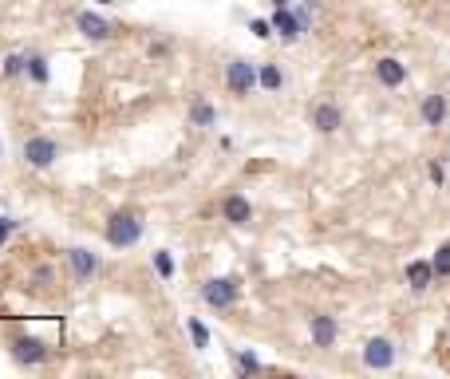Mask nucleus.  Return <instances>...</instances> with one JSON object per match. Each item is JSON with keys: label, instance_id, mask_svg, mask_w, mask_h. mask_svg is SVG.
Masks as SVG:
<instances>
[{"label": "nucleus", "instance_id": "obj_23", "mask_svg": "<svg viewBox=\"0 0 450 379\" xmlns=\"http://www.w3.org/2000/svg\"><path fill=\"white\" fill-rule=\"evenodd\" d=\"M237 367H241V371H261V360L253 352H241V356H237Z\"/></svg>", "mask_w": 450, "mask_h": 379}, {"label": "nucleus", "instance_id": "obj_24", "mask_svg": "<svg viewBox=\"0 0 450 379\" xmlns=\"http://www.w3.org/2000/svg\"><path fill=\"white\" fill-rule=\"evenodd\" d=\"M249 28H253V36H257V40H269V36H273V20H253Z\"/></svg>", "mask_w": 450, "mask_h": 379}, {"label": "nucleus", "instance_id": "obj_7", "mask_svg": "<svg viewBox=\"0 0 450 379\" xmlns=\"http://www.w3.org/2000/svg\"><path fill=\"white\" fill-rule=\"evenodd\" d=\"M375 79L383 87H399V83H407V63H399L395 56H383V60H375Z\"/></svg>", "mask_w": 450, "mask_h": 379}, {"label": "nucleus", "instance_id": "obj_21", "mask_svg": "<svg viewBox=\"0 0 450 379\" xmlns=\"http://www.w3.org/2000/svg\"><path fill=\"white\" fill-rule=\"evenodd\" d=\"M154 268H158L162 281H170V277H174V261H170V253H154Z\"/></svg>", "mask_w": 450, "mask_h": 379}, {"label": "nucleus", "instance_id": "obj_16", "mask_svg": "<svg viewBox=\"0 0 450 379\" xmlns=\"http://www.w3.org/2000/svg\"><path fill=\"white\" fill-rule=\"evenodd\" d=\"M190 123H193V126H213V123H217V111L209 107L206 99H193V107H190Z\"/></svg>", "mask_w": 450, "mask_h": 379}, {"label": "nucleus", "instance_id": "obj_18", "mask_svg": "<svg viewBox=\"0 0 450 379\" xmlns=\"http://www.w3.org/2000/svg\"><path fill=\"white\" fill-rule=\"evenodd\" d=\"M186 328H190V340H193V347H198V352H202V347H209V332H206V324H202V320H186Z\"/></svg>", "mask_w": 450, "mask_h": 379}, {"label": "nucleus", "instance_id": "obj_27", "mask_svg": "<svg viewBox=\"0 0 450 379\" xmlns=\"http://www.w3.org/2000/svg\"><path fill=\"white\" fill-rule=\"evenodd\" d=\"M273 8H289V0H273Z\"/></svg>", "mask_w": 450, "mask_h": 379}, {"label": "nucleus", "instance_id": "obj_11", "mask_svg": "<svg viewBox=\"0 0 450 379\" xmlns=\"http://www.w3.org/2000/svg\"><path fill=\"white\" fill-rule=\"evenodd\" d=\"M67 261H71L75 281H91V273L99 268V257L91 249H67Z\"/></svg>", "mask_w": 450, "mask_h": 379}, {"label": "nucleus", "instance_id": "obj_26", "mask_svg": "<svg viewBox=\"0 0 450 379\" xmlns=\"http://www.w3.org/2000/svg\"><path fill=\"white\" fill-rule=\"evenodd\" d=\"M12 229H16V221H12V218H4V214H0V245H4V237L12 233Z\"/></svg>", "mask_w": 450, "mask_h": 379}, {"label": "nucleus", "instance_id": "obj_22", "mask_svg": "<svg viewBox=\"0 0 450 379\" xmlns=\"http://www.w3.org/2000/svg\"><path fill=\"white\" fill-rule=\"evenodd\" d=\"M20 71H28V56H8L4 60V76H20Z\"/></svg>", "mask_w": 450, "mask_h": 379}, {"label": "nucleus", "instance_id": "obj_25", "mask_svg": "<svg viewBox=\"0 0 450 379\" xmlns=\"http://www.w3.org/2000/svg\"><path fill=\"white\" fill-rule=\"evenodd\" d=\"M166 56H170V44H166V40L150 44V60H166Z\"/></svg>", "mask_w": 450, "mask_h": 379}, {"label": "nucleus", "instance_id": "obj_2", "mask_svg": "<svg viewBox=\"0 0 450 379\" xmlns=\"http://www.w3.org/2000/svg\"><path fill=\"white\" fill-rule=\"evenodd\" d=\"M261 83V67H253L249 60H233L225 67V87L233 95H249Z\"/></svg>", "mask_w": 450, "mask_h": 379}, {"label": "nucleus", "instance_id": "obj_10", "mask_svg": "<svg viewBox=\"0 0 450 379\" xmlns=\"http://www.w3.org/2000/svg\"><path fill=\"white\" fill-rule=\"evenodd\" d=\"M75 24H80V32L87 36V40H111V36H115V24H107V20L95 16V12H80Z\"/></svg>", "mask_w": 450, "mask_h": 379}, {"label": "nucleus", "instance_id": "obj_15", "mask_svg": "<svg viewBox=\"0 0 450 379\" xmlns=\"http://www.w3.org/2000/svg\"><path fill=\"white\" fill-rule=\"evenodd\" d=\"M273 28L281 32V40H289V44L300 36V32H305V28H300V20H296V12H289V8H276V12H273Z\"/></svg>", "mask_w": 450, "mask_h": 379}, {"label": "nucleus", "instance_id": "obj_12", "mask_svg": "<svg viewBox=\"0 0 450 379\" xmlns=\"http://www.w3.org/2000/svg\"><path fill=\"white\" fill-rule=\"evenodd\" d=\"M12 356H16L20 363H44V360H48V347L40 344V340L20 336V340H12Z\"/></svg>", "mask_w": 450, "mask_h": 379}, {"label": "nucleus", "instance_id": "obj_6", "mask_svg": "<svg viewBox=\"0 0 450 379\" xmlns=\"http://www.w3.org/2000/svg\"><path fill=\"white\" fill-rule=\"evenodd\" d=\"M308 328H312V344L316 347H332L336 344V336H340V324H336V316H312L308 320Z\"/></svg>", "mask_w": 450, "mask_h": 379}, {"label": "nucleus", "instance_id": "obj_30", "mask_svg": "<svg viewBox=\"0 0 450 379\" xmlns=\"http://www.w3.org/2000/svg\"><path fill=\"white\" fill-rule=\"evenodd\" d=\"M447 162H450V158H447Z\"/></svg>", "mask_w": 450, "mask_h": 379}, {"label": "nucleus", "instance_id": "obj_3", "mask_svg": "<svg viewBox=\"0 0 450 379\" xmlns=\"http://www.w3.org/2000/svg\"><path fill=\"white\" fill-rule=\"evenodd\" d=\"M202 300H206L209 308H217V312L233 308V304H237V281H229V277H213V281L202 284Z\"/></svg>", "mask_w": 450, "mask_h": 379}, {"label": "nucleus", "instance_id": "obj_13", "mask_svg": "<svg viewBox=\"0 0 450 379\" xmlns=\"http://www.w3.org/2000/svg\"><path fill=\"white\" fill-rule=\"evenodd\" d=\"M418 111H423V123H427V126H442V123H447V95H438V91L427 95Z\"/></svg>", "mask_w": 450, "mask_h": 379}, {"label": "nucleus", "instance_id": "obj_5", "mask_svg": "<svg viewBox=\"0 0 450 379\" xmlns=\"http://www.w3.org/2000/svg\"><path fill=\"white\" fill-rule=\"evenodd\" d=\"M364 363H368L371 371H387V367L395 363V344L383 340V336L368 340V344H364Z\"/></svg>", "mask_w": 450, "mask_h": 379}, {"label": "nucleus", "instance_id": "obj_20", "mask_svg": "<svg viewBox=\"0 0 450 379\" xmlns=\"http://www.w3.org/2000/svg\"><path fill=\"white\" fill-rule=\"evenodd\" d=\"M434 277H450V241L438 245V253H434Z\"/></svg>", "mask_w": 450, "mask_h": 379}, {"label": "nucleus", "instance_id": "obj_17", "mask_svg": "<svg viewBox=\"0 0 450 379\" xmlns=\"http://www.w3.org/2000/svg\"><path fill=\"white\" fill-rule=\"evenodd\" d=\"M261 87H265V91H281V87H285V76H281L276 63H261Z\"/></svg>", "mask_w": 450, "mask_h": 379}, {"label": "nucleus", "instance_id": "obj_28", "mask_svg": "<svg viewBox=\"0 0 450 379\" xmlns=\"http://www.w3.org/2000/svg\"><path fill=\"white\" fill-rule=\"evenodd\" d=\"M95 4H115V0H95Z\"/></svg>", "mask_w": 450, "mask_h": 379}, {"label": "nucleus", "instance_id": "obj_8", "mask_svg": "<svg viewBox=\"0 0 450 379\" xmlns=\"http://www.w3.org/2000/svg\"><path fill=\"white\" fill-rule=\"evenodd\" d=\"M312 126L320 130V135H336L340 126H344V111L336 103H320V107L312 111Z\"/></svg>", "mask_w": 450, "mask_h": 379}, {"label": "nucleus", "instance_id": "obj_4", "mask_svg": "<svg viewBox=\"0 0 450 379\" xmlns=\"http://www.w3.org/2000/svg\"><path fill=\"white\" fill-rule=\"evenodd\" d=\"M56 158H60V146H56V139H48V135H36V139L24 142V162L36 166V170H48Z\"/></svg>", "mask_w": 450, "mask_h": 379}, {"label": "nucleus", "instance_id": "obj_14", "mask_svg": "<svg viewBox=\"0 0 450 379\" xmlns=\"http://www.w3.org/2000/svg\"><path fill=\"white\" fill-rule=\"evenodd\" d=\"M431 281H434V261H411V265H407V284H411L415 292L431 288Z\"/></svg>", "mask_w": 450, "mask_h": 379}, {"label": "nucleus", "instance_id": "obj_29", "mask_svg": "<svg viewBox=\"0 0 450 379\" xmlns=\"http://www.w3.org/2000/svg\"><path fill=\"white\" fill-rule=\"evenodd\" d=\"M0 154H4V146H0Z\"/></svg>", "mask_w": 450, "mask_h": 379}, {"label": "nucleus", "instance_id": "obj_9", "mask_svg": "<svg viewBox=\"0 0 450 379\" xmlns=\"http://www.w3.org/2000/svg\"><path fill=\"white\" fill-rule=\"evenodd\" d=\"M222 214L229 225H249V218H253V205H249V198H241V194H229L222 202Z\"/></svg>", "mask_w": 450, "mask_h": 379}, {"label": "nucleus", "instance_id": "obj_19", "mask_svg": "<svg viewBox=\"0 0 450 379\" xmlns=\"http://www.w3.org/2000/svg\"><path fill=\"white\" fill-rule=\"evenodd\" d=\"M28 76H32L36 83H48V60H44V56H28Z\"/></svg>", "mask_w": 450, "mask_h": 379}, {"label": "nucleus", "instance_id": "obj_1", "mask_svg": "<svg viewBox=\"0 0 450 379\" xmlns=\"http://www.w3.org/2000/svg\"><path fill=\"white\" fill-rule=\"evenodd\" d=\"M139 237H143V221L139 214H115L107 221V241H111L115 249H130V245H139Z\"/></svg>", "mask_w": 450, "mask_h": 379}]
</instances>
